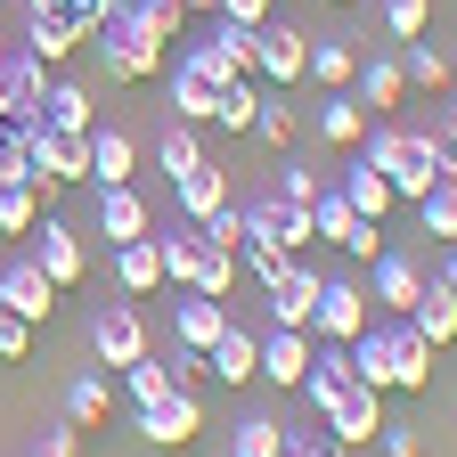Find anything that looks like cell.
Instances as JSON below:
<instances>
[{"label": "cell", "instance_id": "6da1fadb", "mask_svg": "<svg viewBox=\"0 0 457 457\" xmlns=\"http://www.w3.org/2000/svg\"><path fill=\"white\" fill-rule=\"evenodd\" d=\"M360 147H368V163L392 180V196H400V204H417V196L441 180V171H457V155H449L433 131H400V123H384V131H368Z\"/></svg>", "mask_w": 457, "mask_h": 457}, {"label": "cell", "instance_id": "7a4b0ae2", "mask_svg": "<svg viewBox=\"0 0 457 457\" xmlns=\"http://www.w3.org/2000/svg\"><path fill=\"white\" fill-rule=\"evenodd\" d=\"M303 74H311V33L270 17V25L253 33V82H262V90H303Z\"/></svg>", "mask_w": 457, "mask_h": 457}, {"label": "cell", "instance_id": "3957f363", "mask_svg": "<svg viewBox=\"0 0 457 457\" xmlns=\"http://www.w3.org/2000/svg\"><path fill=\"white\" fill-rule=\"evenodd\" d=\"M25 139H33V171H41V180H57V188L90 180V131H57V123H25Z\"/></svg>", "mask_w": 457, "mask_h": 457}, {"label": "cell", "instance_id": "277c9868", "mask_svg": "<svg viewBox=\"0 0 457 457\" xmlns=\"http://www.w3.org/2000/svg\"><path fill=\"white\" fill-rule=\"evenodd\" d=\"M311 335H319V343H360V335H368V286L327 278V286H319V311H311Z\"/></svg>", "mask_w": 457, "mask_h": 457}, {"label": "cell", "instance_id": "5b68a950", "mask_svg": "<svg viewBox=\"0 0 457 457\" xmlns=\"http://www.w3.org/2000/svg\"><path fill=\"white\" fill-rule=\"evenodd\" d=\"M131 433H139V441H155V449H188V441L204 433V400H196V392H163L155 409H139V417H131Z\"/></svg>", "mask_w": 457, "mask_h": 457}, {"label": "cell", "instance_id": "8992f818", "mask_svg": "<svg viewBox=\"0 0 457 457\" xmlns=\"http://www.w3.org/2000/svg\"><path fill=\"white\" fill-rule=\"evenodd\" d=\"M41 98H49V66L33 49L0 57V123H41Z\"/></svg>", "mask_w": 457, "mask_h": 457}, {"label": "cell", "instance_id": "52a82bcc", "mask_svg": "<svg viewBox=\"0 0 457 457\" xmlns=\"http://www.w3.org/2000/svg\"><path fill=\"white\" fill-rule=\"evenodd\" d=\"M417 295H425V262H409V253L384 245V253L368 262V303H384V319H409Z\"/></svg>", "mask_w": 457, "mask_h": 457}, {"label": "cell", "instance_id": "ba28073f", "mask_svg": "<svg viewBox=\"0 0 457 457\" xmlns=\"http://www.w3.org/2000/svg\"><path fill=\"white\" fill-rule=\"evenodd\" d=\"M228 303H212V295H196V286H171V343H188V352H212V343L228 335Z\"/></svg>", "mask_w": 457, "mask_h": 457}, {"label": "cell", "instance_id": "9c48e42d", "mask_svg": "<svg viewBox=\"0 0 457 457\" xmlns=\"http://www.w3.org/2000/svg\"><path fill=\"white\" fill-rule=\"evenodd\" d=\"M90 352H98V368H131V360H147V327H139V311H131V303H106V311L90 319Z\"/></svg>", "mask_w": 457, "mask_h": 457}, {"label": "cell", "instance_id": "30bf717a", "mask_svg": "<svg viewBox=\"0 0 457 457\" xmlns=\"http://www.w3.org/2000/svg\"><path fill=\"white\" fill-rule=\"evenodd\" d=\"M311 360H319V335H311V327H270V335H262V384L295 392V384L311 376Z\"/></svg>", "mask_w": 457, "mask_h": 457}, {"label": "cell", "instance_id": "8fae6325", "mask_svg": "<svg viewBox=\"0 0 457 457\" xmlns=\"http://www.w3.org/2000/svg\"><path fill=\"white\" fill-rule=\"evenodd\" d=\"M0 311H17L25 327H49V311H57V286H49V270H41L33 253L0 270Z\"/></svg>", "mask_w": 457, "mask_h": 457}, {"label": "cell", "instance_id": "7c38bea8", "mask_svg": "<svg viewBox=\"0 0 457 457\" xmlns=\"http://www.w3.org/2000/svg\"><path fill=\"white\" fill-rule=\"evenodd\" d=\"M33 262L49 270V286H57V295H66V286H82V270H90V253H82V237H74V228L66 220H33Z\"/></svg>", "mask_w": 457, "mask_h": 457}, {"label": "cell", "instance_id": "4fadbf2b", "mask_svg": "<svg viewBox=\"0 0 457 457\" xmlns=\"http://www.w3.org/2000/svg\"><path fill=\"white\" fill-rule=\"evenodd\" d=\"M352 384H360V368H352V343H319V360H311V376L295 384V400H311V409L327 417V409H335V400L352 392Z\"/></svg>", "mask_w": 457, "mask_h": 457}, {"label": "cell", "instance_id": "5bb4252c", "mask_svg": "<svg viewBox=\"0 0 457 457\" xmlns=\"http://www.w3.org/2000/svg\"><path fill=\"white\" fill-rule=\"evenodd\" d=\"M376 433H384V392L352 384V392H343L335 409H327V441H343V449H368Z\"/></svg>", "mask_w": 457, "mask_h": 457}, {"label": "cell", "instance_id": "9a60e30c", "mask_svg": "<svg viewBox=\"0 0 457 457\" xmlns=\"http://www.w3.org/2000/svg\"><path fill=\"white\" fill-rule=\"evenodd\" d=\"M82 41H90V33H82V25H74L66 9H57V0H49V9H25V49L41 57V66H49V74H57V66H66V57H74Z\"/></svg>", "mask_w": 457, "mask_h": 457}, {"label": "cell", "instance_id": "2e32d148", "mask_svg": "<svg viewBox=\"0 0 457 457\" xmlns=\"http://www.w3.org/2000/svg\"><path fill=\"white\" fill-rule=\"evenodd\" d=\"M131 171H139V139L123 123H98L90 131V180L98 188H131Z\"/></svg>", "mask_w": 457, "mask_h": 457}, {"label": "cell", "instance_id": "e0dca14e", "mask_svg": "<svg viewBox=\"0 0 457 457\" xmlns=\"http://www.w3.org/2000/svg\"><path fill=\"white\" fill-rule=\"evenodd\" d=\"M228 196H237V188H228V171H220L212 155H204L196 171H180V180H171V204H180V220H212Z\"/></svg>", "mask_w": 457, "mask_h": 457}, {"label": "cell", "instance_id": "ac0fdd59", "mask_svg": "<svg viewBox=\"0 0 457 457\" xmlns=\"http://www.w3.org/2000/svg\"><path fill=\"white\" fill-rule=\"evenodd\" d=\"M204 376H220V384H253V376H262V335L228 319V335L204 352Z\"/></svg>", "mask_w": 457, "mask_h": 457}, {"label": "cell", "instance_id": "d6986e66", "mask_svg": "<svg viewBox=\"0 0 457 457\" xmlns=\"http://www.w3.org/2000/svg\"><path fill=\"white\" fill-rule=\"evenodd\" d=\"M319 270L311 262H295V270H286L278 286H270V327H311V311H319Z\"/></svg>", "mask_w": 457, "mask_h": 457}, {"label": "cell", "instance_id": "ffe728a7", "mask_svg": "<svg viewBox=\"0 0 457 457\" xmlns=\"http://www.w3.org/2000/svg\"><path fill=\"white\" fill-rule=\"evenodd\" d=\"M114 286L139 303V295H163V253H155V228L147 237H123L114 245Z\"/></svg>", "mask_w": 457, "mask_h": 457}, {"label": "cell", "instance_id": "44dd1931", "mask_svg": "<svg viewBox=\"0 0 457 457\" xmlns=\"http://www.w3.org/2000/svg\"><path fill=\"white\" fill-rule=\"evenodd\" d=\"M433 360H441L433 343H425L409 319H392V392H425V384H433Z\"/></svg>", "mask_w": 457, "mask_h": 457}, {"label": "cell", "instance_id": "7402d4cb", "mask_svg": "<svg viewBox=\"0 0 457 457\" xmlns=\"http://www.w3.org/2000/svg\"><path fill=\"white\" fill-rule=\"evenodd\" d=\"M147 228H155V212H147V196H139V188H98V237H106V245L147 237Z\"/></svg>", "mask_w": 457, "mask_h": 457}, {"label": "cell", "instance_id": "603a6c76", "mask_svg": "<svg viewBox=\"0 0 457 457\" xmlns=\"http://www.w3.org/2000/svg\"><path fill=\"white\" fill-rule=\"evenodd\" d=\"M409 327L433 343V352H449L457 343V286H441V278H425V295H417V311H409Z\"/></svg>", "mask_w": 457, "mask_h": 457}, {"label": "cell", "instance_id": "cb8c5ba5", "mask_svg": "<svg viewBox=\"0 0 457 457\" xmlns=\"http://www.w3.org/2000/svg\"><path fill=\"white\" fill-rule=\"evenodd\" d=\"M41 123H57V131H98V106H90V82H74V74H49V98H41Z\"/></svg>", "mask_w": 457, "mask_h": 457}, {"label": "cell", "instance_id": "d4e9b609", "mask_svg": "<svg viewBox=\"0 0 457 457\" xmlns=\"http://www.w3.org/2000/svg\"><path fill=\"white\" fill-rule=\"evenodd\" d=\"M343 196H352V212H360V220H384V212L400 204V196H392V180H384L368 155H360V163H343Z\"/></svg>", "mask_w": 457, "mask_h": 457}, {"label": "cell", "instance_id": "484cf974", "mask_svg": "<svg viewBox=\"0 0 457 457\" xmlns=\"http://www.w3.org/2000/svg\"><path fill=\"white\" fill-rule=\"evenodd\" d=\"M106 417H114V384H106V376H74V384H66V425H74V433H98Z\"/></svg>", "mask_w": 457, "mask_h": 457}, {"label": "cell", "instance_id": "4316f807", "mask_svg": "<svg viewBox=\"0 0 457 457\" xmlns=\"http://www.w3.org/2000/svg\"><path fill=\"white\" fill-rule=\"evenodd\" d=\"M319 139L360 147V139H368V106H360L352 90H327V98H319Z\"/></svg>", "mask_w": 457, "mask_h": 457}, {"label": "cell", "instance_id": "83f0119b", "mask_svg": "<svg viewBox=\"0 0 457 457\" xmlns=\"http://www.w3.org/2000/svg\"><path fill=\"white\" fill-rule=\"evenodd\" d=\"M212 98H220V82H204L196 66H171V114H180V123H212Z\"/></svg>", "mask_w": 457, "mask_h": 457}, {"label": "cell", "instance_id": "f1b7e54d", "mask_svg": "<svg viewBox=\"0 0 457 457\" xmlns=\"http://www.w3.org/2000/svg\"><path fill=\"white\" fill-rule=\"evenodd\" d=\"M417 220H425V237H441V245H457V171H441V180L417 196Z\"/></svg>", "mask_w": 457, "mask_h": 457}, {"label": "cell", "instance_id": "f546056e", "mask_svg": "<svg viewBox=\"0 0 457 457\" xmlns=\"http://www.w3.org/2000/svg\"><path fill=\"white\" fill-rule=\"evenodd\" d=\"M352 368H360V384H368V392H392V319H384V327H368V335L352 343Z\"/></svg>", "mask_w": 457, "mask_h": 457}, {"label": "cell", "instance_id": "4dcf8cb0", "mask_svg": "<svg viewBox=\"0 0 457 457\" xmlns=\"http://www.w3.org/2000/svg\"><path fill=\"white\" fill-rule=\"evenodd\" d=\"M303 114H295V90H262V114H253V139L262 147H295Z\"/></svg>", "mask_w": 457, "mask_h": 457}, {"label": "cell", "instance_id": "1f68e13d", "mask_svg": "<svg viewBox=\"0 0 457 457\" xmlns=\"http://www.w3.org/2000/svg\"><path fill=\"white\" fill-rule=\"evenodd\" d=\"M253 114H262V82H253V74L220 82V98H212V123H220V131H253Z\"/></svg>", "mask_w": 457, "mask_h": 457}, {"label": "cell", "instance_id": "d6a6232c", "mask_svg": "<svg viewBox=\"0 0 457 457\" xmlns=\"http://www.w3.org/2000/svg\"><path fill=\"white\" fill-rule=\"evenodd\" d=\"M352 74H360V49L311 33V82H319V90H352Z\"/></svg>", "mask_w": 457, "mask_h": 457}, {"label": "cell", "instance_id": "836d02e7", "mask_svg": "<svg viewBox=\"0 0 457 457\" xmlns=\"http://www.w3.org/2000/svg\"><path fill=\"white\" fill-rule=\"evenodd\" d=\"M400 74H409V82H417V90H433V98H441V90H449V74H457V66H449V57H441V49H433V41H400Z\"/></svg>", "mask_w": 457, "mask_h": 457}, {"label": "cell", "instance_id": "e575fe53", "mask_svg": "<svg viewBox=\"0 0 457 457\" xmlns=\"http://www.w3.org/2000/svg\"><path fill=\"white\" fill-rule=\"evenodd\" d=\"M352 82H368V98H360V106H400V98H409V74H400V57H368Z\"/></svg>", "mask_w": 457, "mask_h": 457}, {"label": "cell", "instance_id": "d590c367", "mask_svg": "<svg viewBox=\"0 0 457 457\" xmlns=\"http://www.w3.org/2000/svg\"><path fill=\"white\" fill-rule=\"evenodd\" d=\"M123 392H131V409H155V400H163V392H180V384H171V368L147 352V360H131V368H123Z\"/></svg>", "mask_w": 457, "mask_h": 457}, {"label": "cell", "instance_id": "8d00e7d4", "mask_svg": "<svg viewBox=\"0 0 457 457\" xmlns=\"http://www.w3.org/2000/svg\"><path fill=\"white\" fill-rule=\"evenodd\" d=\"M155 155H163V171H171V180H180V171H196V163H204V139H196V123H180V114H171Z\"/></svg>", "mask_w": 457, "mask_h": 457}, {"label": "cell", "instance_id": "74e56055", "mask_svg": "<svg viewBox=\"0 0 457 457\" xmlns=\"http://www.w3.org/2000/svg\"><path fill=\"white\" fill-rule=\"evenodd\" d=\"M311 220H319V245H343V237L360 228V212H352V196H343V188H319Z\"/></svg>", "mask_w": 457, "mask_h": 457}, {"label": "cell", "instance_id": "f35d334b", "mask_svg": "<svg viewBox=\"0 0 457 457\" xmlns=\"http://www.w3.org/2000/svg\"><path fill=\"white\" fill-rule=\"evenodd\" d=\"M228 457H286V425L278 417H237V449Z\"/></svg>", "mask_w": 457, "mask_h": 457}, {"label": "cell", "instance_id": "ab89813d", "mask_svg": "<svg viewBox=\"0 0 457 457\" xmlns=\"http://www.w3.org/2000/svg\"><path fill=\"white\" fill-rule=\"evenodd\" d=\"M17 180H33V139L25 123H0V188H17Z\"/></svg>", "mask_w": 457, "mask_h": 457}, {"label": "cell", "instance_id": "60d3db41", "mask_svg": "<svg viewBox=\"0 0 457 457\" xmlns=\"http://www.w3.org/2000/svg\"><path fill=\"white\" fill-rule=\"evenodd\" d=\"M384 33L392 41H425L433 33V0H384Z\"/></svg>", "mask_w": 457, "mask_h": 457}, {"label": "cell", "instance_id": "b9f144b4", "mask_svg": "<svg viewBox=\"0 0 457 457\" xmlns=\"http://www.w3.org/2000/svg\"><path fill=\"white\" fill-rule=\"evenodd\" d=\"M196 228H204V237H212V245H228V253H237V245H245V204H237V196H228V204H220L212 220H196Z\"/></svg>", "mask_w": 457, "mask_h": 457}, {"label": "cell", "instance_id": "7bdbcfd3", "mask_svg": "<svg viewBox=\"0 0 457 457\" xmlns=\"http://www.w3.org/2000/svg\"><path fill=\"white\" fill-rule=\"evenodd\" d=\"M319 188H327V171H311V163H286L278 171V196L286 204H319Z\"/></svg>", "mask_w": 457, "mask_h": 457}, {"label": "cell", "instance_id": "ee69618b", "mask_svg": "<svg viewBox=\"0 0 457 457\" xmlns=\"http://www.w3.org/2000/svg\"><path fill=\"white\" fill-rule=\"evenodd\" d=\"M163 368H171V384H180V392H196V384H204V352H188V343H171Z\"/></svg>", "mask_w": 457, "mask_h": 457}, {"label": "cell", "instance_id": "f6af8a7d", "mask_svg": "<svg viewBox=\"0 0 457 457\" xmlns=\"http://www.w3.org/2000/svg\"><path fill=\"white\" fill-rule=\"evenodd\" d=\"M33 457H82V433L74 425H41L33 433Z\"/></svg>", "mask_w": 457, "mask_h": 457}, {"label": "cell", "instance_id": "bcb514c9", "mask_svg": "<svg viewBox=\"0 0 457 457\" xmlns=\"http://www.w3.org/2000/svg\"><path fill=\"white\" fill-rule=\"evenodd\" d=\"M384 245H392V237H384V220H360L352 237H343V253H352V262H376Z\"/></svg>", "mask_w": 457, "mask_h": 457}, {"label": "cell", "instance_id": "7dc6e473", "mask_svg": "<svg viewBox=\"0 0 457 457\" xmlns=\"http://www.w3.org/2000/svg\"><path fill=\"white\" fill-rule=\"evenodd\" d=\"M25 352H33V327L17 311H0V360H25Z\"/></svg>", "mask_w": 457, "mask_h": 457}, {"label": "cell", "instance_id": "c3c4849f", "mask_svg": "<svg viewBox=\"0 0 457 457\" xmlns=\"http://www.w3.org/2000/svg\"><path fill=\"white\" fill-rule=\"evenodd\" d=\"M376 441H384V457H425V433L417 425H384Z\"/></svg>", "mask_w": 457, "mask_h": 457}, {"label": "cell", "instance_id": "681fc988", "mask_svg": "<svg viewBox=\"0 0 457 457\" xmlns=\"http://www.w3.org/2000/svg\"><path fill=\"white\" fill-rule=\"evenodd\" d=\"M57 9H66V17H74L82 33H98V25H106V9H114V0H57Z\"/></svg>", "mask_w": 457, "mask_h": 457}, {"label": "cell", "instance_id": "f907efd6", "mask_svg": "<svg viewBox=\"0 0 457 457\" xmlns=\"http://www.w3.org/2000/svg\"><path fill=\"white\" fill-rule=\"evenodd\" d=\"M228 25H270V0H220Z\"/></svg>", "mask_w": 457, "mask_h": 457}, {"label": "cell", "instance_id": "816d5d0a", "mask_svg": "<svg viewBox=\"0 0 457 457\" xmlns=\"http://www.w3.org/2000/svg\"><path fill=\"white\" fill-rule=\"evenodd\" d=\"M433 139L457 155V98H441V106H433Z\"/></svg>", "mask_w": 457, "mask_h": 457}, {"label": "cell", "instance_id": "f5cc1de1", "mask_svg": "<svg viewBox=\"0 0 457 457\" xmlns=\"http://www.w3.org/2000/svg\"><path fill=\"white\" fill-rule=\"evenodd\" d=\"M433 278H441V286H457V245L441 253V270H433Z\"/></svg>", "mask_w": 457, "mask_h": 457}, {"label": "cell", "instance_id": "db71d44e", "mask_svg": "<svg viewBox=\"0 0 457 457\" xmlns=\"http://www.w3.org/2000/svg\"><path fill=\"white\" fill-rule=\"evenodd\" d=\"M180 9H188V17H220V0H180Z\"/></svg>", "mask_w": 457, "mask_h": 457}, {"label": "cell", "instance_id": "11a10c76", "mask_svg": "<svg viewBox=\"0 0 457 457\" xmlns=\"http://www.w3.org/2000/svg\"><path fill=\"white\" fill-rule=\"evenodd\" d=\"M25 9H49V0H25Z\"/></svg>", "mask_w": 457, "mask_h": 457}]
</instances>
